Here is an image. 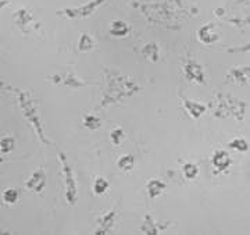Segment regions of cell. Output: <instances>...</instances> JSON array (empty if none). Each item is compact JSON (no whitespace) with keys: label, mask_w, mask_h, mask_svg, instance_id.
<instances>
[{"label":"cell","mask_w":250,"mask_h":235,"mask_svg":"<svg viewBox=\"0 0 250 235\" xmlns=\"http://www.w3.org/2000/svg\"><path fill=\"white\" fill-rule=\"evenodd\" d=\"M131 7L139 11L149 24L168 31H179L199 11L185 0H134Z\"/></svg>","instance_id":"1"},{"label":"cell","mask_w":250,"mask_h":235,"mask_svg":"<svg viewBox=\"0 0 250 235\" xmlns=\"http://www.w3.org/2000/svg\"><path fill=\"white\" fill-rule=\"evenodd\" d=\"M102 74L106 80V89L102 93L99 108H107L125 99H131L142 90L141 85H138L132 77H128L116 68L106 67Z\"/></svg>","instance_id":"2"},{"label":"cell","mask_w":250,"mask_h":235,"mask_svg":"<svg viewBox=\"0 0 250 235\" xmlns=\"http://www.w3.org/2000/svg\"><path fill=\"white\" fill-rule=\"evenodd\" d=\"M13 92L16 93L18 107L22 113V117L25 118L28 124L32 127L36 138L41 141V144L46 145V146L52 145V141L46 136L45 129H43V123L41 118L38 100L28 90L21 89V88H13Z\"/></svg>","instance_id":"3"},{"label":"cell","mask_w":250,"mask_h":235,"mask_svg":"<svg viewBox=\"0 0 250 235\" xmlns=\"http://www.w3.org/2000/svg\"><path fill=\"white\" fill-rule=\"evenodd\" d=\"M208 107L211 114L218 120L235 118L236 121H243L248 110V103L227 92H217L210 100Z\"/></svg>","instance_id":"4"},{"label":"cell","mask_w":250,"mask_h":235,"mask_svg":"<svg viewBox=\"0 0 250 235\" xmlns=\"http://www.w3.org/2000/svg\"><path fill=\"white\" fill-rule=\"evenodd\" d=\"M57 157L62 164V175H64V196L67 200V205L75 206L77 200H78V184H77L75 175H74V170H72L71 164L64 152H59Z\"/></svg>","instance_id":"5"},{"label":"cell","mask_w":250,"mask_h":235,"mask_svg":"<svg viewBox=\"0 0 250 235\" xmlns=\"http://www.w3.org/2000/svg\"><path fill=\"white\" fill-rule=\"evenodd\" d=\"M107 0H89L86 3H83L82 6L77 7H65V9L57 10L56 16L60 17L70 18V20H82V18H88L93 16Z\"/></svg>","instance_id":"6"},{"label":"cell","mask_w":250,"mask_h":235,"mask_svg":"<svg viewBox=\"0 0 250 235\" xmlns=\"http://www.w3.org/2000/svg\"><path fill=\"white\" fill-rule=\"evenodd\" d=\"M11 21L16 27L24 32V34H32V32H38L41 24L35 20V17L32 16V13L28 9H21L16 10L11 16Z\"/></svg>","instance_id":"7"},{"label":"cell","mask_w":250,"mask_h":235,"mask_svg":"<svg viewBox=\"0 0 250 235\" xmlns=\"http://www.w3.org/2000/svg\"><path fill=\"white\" fill-rule=\"evenodd\" d=\"M47 81L52 82L56 86H67L71 89H80V88H85L88 85H92V82L82 80L74 71H65L64 74H53V75L47 77Z\"/></svg>","instance_id":"8"},{"label":"cell","mask_w":250,"mask_h":235,"mask_svg":"<svg viewBox=\"0 0 250 235\" xmlns=\"http://www.w3.org/2000/svg\"><path fill=\"white\" fill-rule=\"evenodd\" d=\"M182 72L189 82H195L199 85H206L205 67L197 62L196 59L189 57L182 65Z\"/></svg>","instance_id":"9"},{"label":"cell","mask_w":250,"mask_h":235,"mask_svg":"<svg viewBox=\"0 0 250 235\" xmlns=\"http://www.w3.org/2000/svg\"><path fill=\"white\" fill-rule=\"evenodd\" d=\"M118 208H120V202L117 203L116 206H113V208L110 209L108 212H106L103 216L99 218L98 224H96V228L93 230V234L107 235L114 230V226H116V221H117V216H118Z\"/></svg>","instance_id":"10"},{"label":"cell","mask_w":250,"mask_h":235,"mask_svg":"<svg viewBox=\"0 0 250 235\" xmlns=\"http://www.w3.org/2000/svg\"><path fill=\"white\" fill-rule=\"evenodd\" d=\"M171 227V221H157L152 214H145L142 224L139 227V231L146 235H159L163 231L168 230Z\"/></svg>","instance_id":"11"},{"label":"cell","mask_w":250,"mask_h":235,"mask_svg":"<svg viewBox=\"0 0 250 235\" xmlns=\"http://www.w3.org/2000/svg\"><path fill=\"white\" fill-rule=\"evenodd\" d=\"M197 41L203 45H213L215 42H218L220 39V31H218V25L214 22H207L205 25L197 29L196 32Z\"/></svg>","instance_id":"12"},{"label":"cell","mask_w":250,"mask_h":235,"mask_svg":"<svg viewBox=\"0 0 250 235\" xmlns=\"http://www.w3.org/2000/svg\"><path fill=\"white\" fill-rule=\"evenodd\" d=\"M225 82H232L238 85H250V65L233 67L224 77Z\"/></svg>","instance_id":"13"},{"label":"cell","mask_w":250,"mask_h":235,"mask_svg":"<svg viewBox=\"0 0 250 235\" xmlns=\"http://www.w3.org/2000/svg\"><path fill=\"white\" fill-rule=\"evenodd\" d=\"M46 184H47V175H46L45 170L41 167L31 174V177L25 182V188L29 192L41 193L46 188Z\"/></svg>","instance_id":"14"},{"label":"cell","mask_w":250,"mask_h":235,"mask_svg":"<svg viewBox=\"0 0 250 235\" xmlns=\"http://www.w3.org/2000/svg\"><path fill=\"white\" fill-rule=\"evenodd\" d=\"M232 164V159L231 156L227 153L223 149L215 150L213 156H211V166L214 169V174H221L225 172Z\"/></svg>","instance_id":"15"},{"label":"cell","mask_w":250,"mask_h":235,"mask_svg":"<svg viewBox=\"0 0 250 235\" xmlns=\"http://www.w3.org/2000/svg\"><path fill=\"white\" fill-rule=\"evenodd\" d=\"M181 100H182V107L185 108V111L193 120H199L202 116H205L207 111V106L197 100L188 99L185 96H181Z\"/></svg>","instance_id":"16"},{"label":"cell","mask_w":250,"mask_h":235,"mask_svg":"<svg viewBox=\"0 0 250 235\" xmlns=\"http://www.w3.org/2000/svg\"><path fill=\"white\" fill-rule=\"evenodd\" d=\"M131 27L123 20H113L108 25V34L114 38H125L129 35Z\"/></svg>","instance_id":"17"},{"label":"cell","mask_w":250,"mask_h":235,"mask_svg":"<svg viewBox=\"0 0 250 235\" xmlns=\"http://www.w3.org/2000/svg\"><path fill=\"white\" fill-rule=\"evenodd\" d=\"M166 188H167V184L164 181L159 180V178H153V180H150L146 184L147 196H149L150 200H154V199L159 198Z\"/></svg>","instance_id":"18"},{"label":"cell","mask_w":250,"mask_h":235,"mask_svg":"<svg viewBox=\"0 0 250 235\" xmlns=\"http://www.w3.org/2000/svg\"><path fill=\"white\" fill-rule=\"evenodd\" d=\"M141 53L146 60H149L152 63H157L159 59H160V46L157 45L156 42H149V43L143 46Z\"/></svg>","instance_id":"19"},{"label":"cell","mask_w":250,"mask_h":235,"mask_svg":"<svg viewBox=\"0 0 250 235\" xmlns=\"http://www.w3.org/2000/svg\"><path fill=\"white\" fill-rule=\"evenodd\" d=\"M78 52L81 53H88V52H92L95 47H96V42L93 39V36L88 34V32H82L78 39Z\"/></svg>","instance_id":"20"},{"label":"cell","mask_w":250,"mask_h":235,"mask_svg":"<svg viewBox=\"0 0 250 235\" xmlns=\"http://www.w3.org/2000/svg\"><path fill=\"white\" fill-rule=\"evenodd\" d=\"M117 167H118V170H120V171H123V172L132 171L135 167L134 154H131V153L123 154V156L117 160Z\"/></svg>","instance_id":"21"},{"label":"cell","mask_w":250,"mask_h":235,"mask_svg":"<svg viewBox=\"0 0 250 235\" xmlns=\"http://www.w3.org/2000/svg\"><path fill=\"white\" fill-rule=\"evenodd\" d=\"M92 188H93V193L96 196H103L107 192L108 188H110V182L104 177H96L95 181H93Z\"/></svg>","instance_id":"22"},{"label":"cell","mask_w":250,"mask_h":235,"mask_svg":"<svg viewBox=\"0 0 250 235\" xmlns=\"http://www.w3.org/2000/svg\"><path fill=\"white\" fill-rule=\"evenodd\" d=\"M82 124L85 128H88L89 131H98L99 128L102 127V120L96 116V114H85L83 120H82Z\"/></svg>","instance_id":"23"},{"label":"cell","mask_w":250,"mask_h":235,"mask_svg":"<svg viewBox=\"0 0 250 235\" xmlns=\"http://www.w3.org/2000/svg\"><path fill=\"white\" fill-rule=\"evenodd\" d=\"M14 148H16V141L13 136L6 135L1 138V141H0V153H1V156L10 154L14 150Z\"/></svg>","instance_id":"24"},{"label":"cell","mask_w":250,"mask_h":235,"mask_svg":"<svg viewBox=\"0 0 250 235\" xmlns=\"http://www.w3.org/2000/svg\"><path fill=\"white\" fill-rule=\"evenodd\" d=\"M1 198L6 205H16L20 199V192L17 188H6L1 193Z\"/></svg>","instance_id":"25"},{"label":"cell","mask_w":250,"mask_h":235,"mask_svg":"<svg viewBox=\"0 0 250 235\" xmlns=\"http://www.w3.org/2000/svg\"><path fill=\"white\" fill-rule=\"evenodd\" d=\"M182 174L187 180H195L199 175V167L195 163H184L182 164Z\"/></svg>","instance_id":"26"},{"label":"cell","mask_w":250,"mask_h":235,"mask_svg":"<svg viewBox=\"0 0 250 235\" xmlns=\"http://www.w3.org/2000/svg\"><path fill=\"white\" fill-rule=\"evenodd\" d=\"M228 146L233 149V150H236V152H239V153H245V152H248L249 150V144H248V141L246 139H243V138H235L232 139Z\"/></svg>","instance_id":"27"},{"label":"cell","mask_w":250,"mask_h":235,"mask_svg":"<svg viewBox=\"0 0 250 235\" xmlns=\"http://www.w3.org/2000/svg\"><path fill=\"white\" fill-rule=\"evenodd\" d=\"M125 138V132L123 128H114L111 132H110V141L113 142V145H116V146H120L121 142L124 141Z\"/></svg>","instance_id":"28"},{"label":"cell","mask_w":250,"mask_h":235,"mask_svg":"<svg viewBox=\"0 0 250 235\" xmlns=\"http://www.w3.org/2000/svg\"><path fill=\"white\" fill-rule=\"evenodd\" d=\"M227 22H229L231 25L238 28H250V17L239 18V17H231L227 18Z\"/></svg>","instance_id":"29"},{"label":"cell","mask_w":250,"mask_h":235,"mask_svg":"<svg viewBox=\"0 0 250 235\" xmlns=\"http://www.w3.org/2000/svg\"><path fill=\"white\" fill-rule=\"evenodd\" d=\"M225 53H250V42L239 46H231L225 49Z\"/></svg>","instance_id":"30"},{"label":"cell","mask_w":250,"mask_h":235,"mask_svg":"<svg viewBox=\"0 0 250 235\" xmlns=\"http://www.w3.org/2000/svg\"><path fill=\"white\" fill-rule=\"evenodd\" d=\"M9 3H10V0H0V9L3 10L4 7H7V6H9Z\"/></svg>","instance_id":"31"},{"label":"cell","mask_w":250,"mask_h":235,"mask_svg":"<svg viewBox=\"0 0 250 235\" xmlns=\"http://www.w3.org/2000/svg\"><path fill=\"white\" fill-rule=\"evenodd\" d=\"M215 14H217L218 17H223L224 14H225V10H224V9H217V10H215Z\"/></svg>","instance_id":"32"},{"label":"cell","mask_w":250,"mask_h":235,"mask_svg":"<svg viewBox=\"0 0 250 235\" xmlns=\"http://www.w3.org/2000/svg\"><path fill=\"white\" fill-rule=\"evenodd\" d=\"M236 3H239V4H245V6H250V0H238Z\"/></svg>","instance_id":"33"}]
</instances>
